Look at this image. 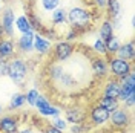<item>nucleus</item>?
I'll return each mask as SVG.
<instances>
[{"label":"nucleus","mask_w":135,"mask_h":133,"mask_svg":"<svg viewBox=\"0 0 135 133\" xmlns=\"http://www.w3.org/2000/svg\"><path fill=\"white\" fill-rule=\"evenodd\" d=\"M52 125H54V127H57L59 130H65V129L68 127V124H66V122H65L63 119H60V118H57V116H55V119H54V122H52Z\"/></svg>","instance_id":"7c9ffc66"},{"label":"nucleus","mask_w":135,"mask_h":133,"mask_svg":"<svg viewBox=\"0 0 135 133\" xmlns=\"http://www.w3.org/2000/svg\"><path fill=\"white\" fill-rule=\"evenodd\" d=\"M18 133H35L32 130V129H29V127H26V129H23V130H20Z\"/></svg>","instance_id":"c9c22d12"},{"label":"nucleus","mask_w":135,"mask_h":133,"mask_svg":"<svg viewBox=\"0 0 135 133\" xmlns=\"http://www.w3.org/2000/svg\"><path fill=\"white\" fill-rule=\"evenodd\" d=\"M103 95L104 96H109V98L118 100V95H120V80H117V78H109L106 86H104Z\"/></svg>","instance_id":"f3484780"},{"label":"nucleus","mask_w":135,"mask_h":133,"mask_svg":"<svg viewBox=\"0 0 135 133\" xmlns=\"http://www.w3.org/2000/svg\"><path fill=\"white\" fill-rule=\"evenodd\" d=\"M114 29H115V28L112 25V22H110V20H104L103 25L100 26V38L103 42H106L109 37L114 35Z\"/></svg>","instance_id":"412c9836"},{"label":"nucleus","mask_w":135,"mask_h":133,"mask_svg":"<svg viewBox=\"0 0 135 133\" xmlns=\"http://www.w3.org/2000/svg\"><path fill=\"white\" fill-rule=\"evenodd\" d=\"M80 35V32L77 31V29H74V28H71L69 31L66 32V42H71V40H75L77 37Z\"/></svg>","instance_id":"c756f323"},{"label":"nucleus","mask_w":135,"mask_h":133,"mask_svg":"<svg viewBox=\"0 0 135 133\" xmlns=\"http://www.w3.org/2000/svg\"><path fill=\"white\" fill-rule=\"evenodd\" d=\"M109 119L112 121V125L114 127L126 129L127 125H131V122H132V113L126 107H118L110 113Z\"/></svg>","instance_id":"39448f33"},{"label":"nucleus","mask_w":135,"mask_h":133,"mask_svg":"<svg viewBox=\"0 0 135 133\" xmlns=\"http://www.w3.org/2000/svg\"><path fill=\"white\" fill-rule=\"evenodd\" d=\"M108 66H109V72L112 74V76L117 80H123L131 72H134V64L129 60L114 57V55L108 58Z\"/></svg>","instance_id":"7ed1b4c3"},{"label":"nucleus","mask_w":135,"mask_h":133,"mask_svg":"<svg viewBox=\"0 0 135 133\" xmlns=\"http://www.w3.org/2000/svg\"><path fill=\"white\" fill-rule=\"evenodd\" d=\"M0 9H2V2H0Z\"/></svg>","instance_id":"4c0bfd02"},{"label":"nucleus","mask_w":135,"mask_h":133,"mask_svg":"<svg viewBox=\"0 0 135 133\" xmlns=\"http://www.w3.org/2000/svg\"><path fill=\"white\" fill-rule=\"evenodd\" d=\"M117 57L120 58H124V60H129V61H132L135 57V49H134V42L131 40V42L124 43V44H120V48H118L117 54H115Z\"/></svg>","instance_id":"a211bd4d"},{"label":"nucleus","mask_w":135,"mask_h":133,"mask_svg":"<svg viewBox=\"0 0 135 133\" xmlns=\"http://www.w3.org/2000/svg\"><path fill=\"white\" fill-rule=\"evenodd\" d=\"M94 5L97 8H106V0H94Z\"/></svg>","instance_id":"72a5a7b5"},{"label":"nucleus","mask_w":135,"mask_h":133,"mask_svg":"<svg viewBox=\"0 0 135 133\" xmlns=\"http://www.w3.org/2000/svg\"><path fill=\"white\" fill-rule=\"evenodd\" d=\"M123 103H124V107H126V109L134 107V104H135V93H131L126 100L123 101Z\"/></svg>","instance_id":"2f4dec72"},{"label":"nucleus","mask_w":135,"mask_h":133,"mask_svg":"<svg viewBox=\"0 0 135 133\" xmlns=\"http://www.w3.org/2000/svg\"><path fill=\"white\" fill-rule=\"evenodd\" d=\"M32 49L38 54V55H46L49 54L52 46H51V42L46 40L40 32L34 34V43H32Z\"/></svg>","instance_id":"9d476101"},{"label":"nucleus","mask_w":135,"mask_h":133,"mask_svg":"<svg viewBox=\"0 0 135 133\" xmlns=\"http://www.w3.org/2000/svg\"><path fill=\"white\" fill-rule=\"evenodd\" d=\"M18 118L12 115H5L0 118V133H17Z\"/></svg>","instance_id":"f8f14e48"},{"label":"nucleus","mask_w":135,"mask_h":133,"mask_svg":"<svg viewBox=\"0 0 135 133\" xmlns=\"http://www.w3.org/2000/svg\"><path fill=\"white\" fill-rule=\"evenodd\" d=\"M48 76L52 83L61 90H72L77 86V78L72 75L71 70L65 69L60 64H52L48 69Z\"/></svg>","instance_id":"f257e3e1"},{"label":"nucleus","mask_w":135,"mask_h":133,"mask_svg":"<svg viewBox=\"0 0 135 133\" xmlns=\"http://www.w3.org/2000/svg\"><path fill=\"white\" fill-rule=\"evenodd\" d=\"M40 5H42L43 11H46V12H52L54 9L59 8L60 0H40Z\"/></svg>","instance_id":"a878e982"},{"label":"nucleus","mask_w":135,"mask_h":133,"mask_svg":"<svg viewBox=\"0 0 135 133\" xmlns=\"http://www.w3.org/2000/svg\"><path fill=\"white\" fill-rule=\"evenodd\" d=\"M106 8H108V14L110 17V22L114 28L118 26V20H120V14H121V5L118 0H106Z\"/></svg>","instance_id":"2eb2a0df"},{"label":"nucleus","mask_w":135,"mask_h":133,"mask_svg":"<svg viewBox=\"0 0 135 133\" xmlns=\"http://www.w3.org/2000/svg\"><path fill=\"white\" fill-rule=\"evenodd\" d=\"M74 49L75 46L71 42H59L52 48V58L54 61H66L74 54Z\"/></svg>","instance_id":"423d86ee"},{"label":"nucleus","mask_w":135,"mask_h":133,"mask_svg":"<svg viewBox=\"0 0 135 133\" xmlns=\"http://www.w3.org/2000/svg\"><path fill=\"white\" fill-rule=\"evenodd\" d=\"M94 52L97 55H101V57H108V50H106V43L103 42L101 38H97L94 42V46H92Z\"/></svg>","instance_id":"393cba45"},{"label":"nucleus","mask_w":135,"mask_h":133,"mask_svg":"<svg viewBox=\"0 0 135 133\" xmlns=\"http://www.w3.org/2000/svg\"><path fill=\"white\" fill-rule=\"evenodd\" d=\"M16 57V43L12 38H2L0 40V60H11Z\"/></svg>","instance_id":"ddd939ff"},{"label":"nucleus","mask_w":135,"mask_h":133,"mask_svg":"<svg viewBox=\"0 0 135 133\" xmlns=\"http://www.w3.org/2000/svg\"><path fill=\"white\" fill-rule=\"evenodd\" d=\"M8 75V60H0V76Z\"/></svg>","instance_id":"473e14b6"},{"label":"nucleus","mask_w":135,"mask_h":133,"mask_svg":"<svg viewBox=\"0 0 135 133\" xmlns=\"http://www.w3.org/2000/svg\"><path fill=\"white\" fill-rule=\"evenodd\" d=\"M16 26L17 29L20 31V32H28V31H32V26H31V22H29V18L28 16H20L16 18Z\"/></svg>","instance_id":"5701e85b"},{"label":"nucleus","mask_w":135,"mask_h":133,"mask_svg":"<svg viewBox=\"0 0 135 133\" xmlns=\"http://www.w3.org/2000/svg\"><path fill=\"white\" fill-rule=\"evenodd\" d=\"M106 50H108V55H115L117 54V50H118V48H120V40H118V37L114 34L112 37H109L108 40H106Z\"/></svg>","instance_id":"4be33fe9"},{"label":"nucleus","mask_w":135,"mask_h":133,"mask_svg":"<svg viewBox=\"0 0 135 133\" xmlns=\"http://www.w3.org/2000/svg\"><path fill=\"white\" fill-rule=\"evenodd\" d=\"M42 133H63V130H59L57 127H54L52 124H43Z\"/></svg>","instance_id":"cd10ccee"},{"label":"nucleus","mask_w":135,"mask_h":133,"mask_svg":"<svg viewBox=\"0 0 135 133\" xmlns=\"http://www.w3.org/2000/svg\"><path fill=\"white\" fill-rule=\"evenodd\" d=\"M6 35H5V29H3V25H2V22H0V40L2 38H5Z\"/></svg>","instance_id":"f704fd0d"},{"label":"nucleus","mask_w":135,"mask_h":133,"mask_svg":"<svg viewBox=\"0 0 135 133\" xmlns=\"http://www.w3.org/2000/svg\"><path fill=\"white\" fill-rule=\"evenodd\" d=\"M25 103H26L25 93H14V95H12V98H11V101H9V110L23 107V104H25Z\"/></svg>","instance_id":"b1692460"},{"label":"nucleus","mask_w":135,"mask_h":133,"mask_svg":"<svg viewBox=\"0 0 135 133\" xmlns=\"http://www.w3.org/2000/svg\"><path fill=\"white\" fill-rule=\"evenodd\" d=\"M68 23L80 34L86 32L92 26V12L83 6H74L68 11Z\"/></svg>","instance_id":"f03ea898"},{"label":"nucleus","mask_w":135,"mask_h":133,"mask_svg":"<svg viewBox=\"0 0 135 133\" xmlns=\"http://www.w3.org/2000/svg\"><path fill=\"white\" fill-rule=\"evenodd\" d=\"M25 96H26V103H28L29 106H35V101L40 96V93H38L37 89H31V90H28L25 93Z\"/></svg>","instance_id":"bb28decb"},{"label":"nucleus","mask_w":135,"mask_h":133,"mask_svg":"<svg viewBox=\"0 0 135 133\" xmlns=\"http://www.w3.org/2000/svg\"><path fill=\"white\" fill-rule=\"evenodd\" d=\"M32 43H34V32L32 31L23 32L22 37L17 40V49L20 50L22 54H28V52L32 50Z\"/></svg>","instance_id":"4468645a"},{"label":"nucleus","mask_w":135,"mask_h":133,"mask_svg":"<svg viewBox=\"0 0 135 133\" xmlns=\"http://www.w3.org/2000/svg\"><path fill=\"white\" fill-rule=\"evenodd\" d=\"M65 115H66L68 122H72V124H81V122H84V119L88 116L86 112H83L81 109H78V107L68 109Z\"/></svg>","instance_id":"dca6fc26"},{"label":"nucleus","mask_w":135,"mask_h":133,"mask_svg":"<svg viewBox=\"0 0 135 133\" xmlns=\"http://www.w3.org/2000/svg\"><path fill=\"white\" fill-rule=\"evenodd\" d=\"M91 66H92V72L97 75V76H100V78H106V76L109 75L108 60L104 58V57H101V55H97L95 58H92Z\"/></svg>","instance_id":"1a4fd4ad"},{"label":"nucleus","mask_w":135,"mask_h":133,"mask_svg":"<svg viewBox=\"0 0 135 133\" xmlns=\"http://www.w3.org/2000/svg\"><path fill=\"white\" fill-rule=\"evenodd\" d=\"M28 75V63L23 58L12 57L8 61V76L17 84H22Z\"/></svg>","instance_id":"20e7f679"},{"label":"nucleus","mask_w":135,"mask_h":133,"mask_svg":"<svg viewBox=\"0 0 135 133\" xmlns=\"http://www.w3.org/2000/svg\"><path fill=\"white\" fill-rule=\"evenodd\" d=\"M97 104L100 106V107H103V109H106L109 113H112L115 109H118L120 107V101L118 100H115V98H109V96H100V100L97 101Z\"/></svg>","instance_id":"6ab92c4d"},{"label":"nucleus","mask_w":135,"mask_h":133,"mask_svg":"<svg viewBox=\"0 0 135 133\" xmlns=\"http://www.w3.org/2000/svg\"><path fill=\"white\" fill-rule=\"evenodd\" d=\"M2 25H3V29H5V35L6 37H12L14 35V22H16V14L11 8L5 9V12L2 14V18H0Z\"/></svg>","instance_id":"9b49d317"},{"label":"nucleus","mask_w":135,"mask_h":133,"mask_svg":"<svg viewBox=\"0 0 135 133\" xmlns=\"http://www.w3.org/2000/svg\"><path fill=\"white\" fill-rule=\"evenodd\" d=\"M2 110H3V109H2V106H0V115H2Z\"/></svg>","instance_id":"e433bc0d"},{"label":"nucleus","mask_w":135,"mask_h":133,"mask_svg":"<svg viewBox=\"0 0 135 133\" xmlns=\"http://www.w3.org/2000/svg\"><path fill=\"white\" fill-rule=\"evenodd\" d=\"M86 130H88V125L84 124V122H81V124H74L71 127V132L72 133H83Z\"/></svg>","instance_id":"c85d7f7f"},{"label":"nucleus","mask_w":135,"mask_h":133,"mask_svg":"<svg viewBox=\"0 0 135 133\" xmlns=\"http://www.w3.org/2000/svg\"><path fill=\"white\" fill-rule=\"evenodd\" d=\"M51 22L52 25L59 26V25H65L68 22V11L63 8H57L52 11V16H51Z\"/></svg>","instance_id":"aec40b11"},{"label":"nucleus","mask_w":135,"mask_h":133,"mask_svg":"<svg viewBox=\"0 0 135 133\" xmlns=\"http://www.w3.org/2000/svg\"><path fill=\"white\" fill-rule=\"evenodd\" d=\"M109 116L110 113L106 110V109L100 107L98 104H95L92 109H91V112H89V119H91V122L94 125H103L106 124L108 121H109Z\"/></svg>","instance_id":"6e6552de"},{"label":"nucleus","mask_w":135,"mask_h":133,"mask_svg":"<svg viewBox=\"0 0 135 133\" xmlns=\"http://www.w3.org/2000/svg\"><path fill=\"white\" fill-rule=\"evenodd\" d=\"M35 107L38 110V113H42L45 116H59L60 112H61L60 109H57L55 106H52L49 101L46 100L45 96H42V95L35 101Z\"/></svg>","instance_id":"0eeeda50"}]
</instances>
